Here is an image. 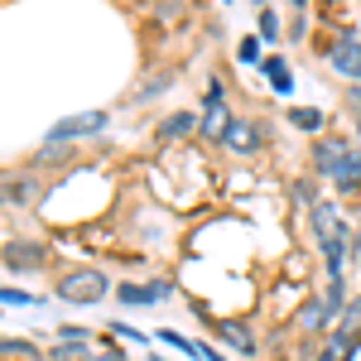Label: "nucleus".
Instances as JSON below:
<instances>
[{"label":"nucleus","instance_id":"33","mask_svg":"<svg viewBox=\"0 0 361 361\" xmlns=\"http://www.w3.org/2000/svg\"><path fill=\"white\" fill-rule=\"evenodd\" d=\"M357 140H361V121H357Z\"/></svg>","mask_w":361,"mask_h":361},{"label":"nucleus","instance_id":"28","mask_svg":"<svg viewBox=\"0 0 361 361\" xmlns=\"http://www.w3.org/2000/svg\"><path fill=\"white\" fill-rule=\"evenodd\" d=\"M222 97H226V87L212 78V82H207V102H222Z\"/></svg>","mask_w":361,"mask_h":361},{"label":"nucleus","instance_id":"23","mask_svg":"<svg viewBox=\"0 0 361 361\" xmlns=\"http://www.w3.org/2000/svg\"><path fill=\"white\" fill-rule=\"evenodd\" d=\"M279 34H284V29H279V15L275 10H260V44H275Z\"/></svg>","mask_w":361,"mask_h":361},{"label":"nucleus","instance_id":"10","mask_svg":"<svg viewBox=\"0 0 361 361\" xmlns=\"http://www.w3.org/2000/svg\"><path fill=\"white\" fill-rule=\"evenodd\" d=\"M328 183H333L337 193H361V145L347 149V159L337 164V173L328 178Z\"/></svg>","mask_w":361,"mask_h":361},{"label":"nucleus","instance_id":"17","mask_svg":"<svg viewBox=\"0 0 361 361\" xmlns=\"http://www.w3.org/2000/svg\"><path fill=\"white\" fill-rule=\"evenodd\" d=\"M68 159H73V145H54V140H49V145L34 154V169H54V164H68Z\"/></svg>","mask_w":361,"mask_h":361},{"label":"nucleus","instance_id":"26","mask_svg":"<svg viewBox=\"0 0 361 361\" xmlns=\"http://www.w3.org/2000/svg\"><path fill=\"white\" fill-rule=\"evenodd\" d=\"M111 333L116 337H130V342H145V333H140V328H130V323H111Z\"/></svg>","mask_w":361,"mask_h":361},{"label":"nucleus","instance_id":"27","mask_svg":"<svg viewBox=\"0 0 361 361\" xmlns=\"http://www.w3.org/2000/svg\"><path fill=\"white\" fill-rule=\"evenodd\" d=\"M5 352H20V357H29L34 347H29V342H15V337H5Z\"/></svg>","mask_w":361,"mask_h":361},{"label":"nucleus","instance_id":"24","mask_svg":"<svg viewBox=\"0 0 361 361\" xmlns=\"http://www.w3.org/2000/svg\"><path fill=\"white\" fill-rule=\"evenodd\" d=\"M0 299H5L10 308H15V304H34V299H29L25 289H15V284H5V294H0Z\"/></svg>","mask_w":361,"mask_h":361},{"label":"nucleus","instance_id":"20","mask_svg":"<svg viewBox=\"0 0 361 361\" xmlns=\"http://www.w3.org/2000/svg\"><path fill=\"white\" fill-rule=\"evenodd\" d=\"M236 58H241L246 68H260V63H265V58H260V34H246V39L236 44Z\"/></svg>","mask_w":361,"mask_h":361},{"label":"nucleus","instance_id":"30","mask_svg":"<svg viewBox=\"0 0 361 361\" xmlns=\"http://www.w3.org/2000/svg\"><path fill=\"white\" fill-rule=\"evenodd\" d=\"M97 361H126V357H121V352H106V357H97Z\"/></svg>","mask_w":361,"mask_h":361},{"label":"nucleus","instance_id":"21","mask_svg":"<svg viewBox=\"0 0 361 361\" xmlns=\"http://www.w3.org/2000/svg\"><path fill=\"white\" fill-rule=\"evenodd\" d=\"M159 342H169V347H173V352H183V357H197V361H202V347H197V342H188V337H178L173 328H164V333H159Z\"/></svg>","mask_w":361,"mask_h":361},{"label":"nucleus","instance_id":"1","mask_svg":"<svg viewBox=\"0 0 361 361\" xmlns=\"http://www.w3.org/2000/svg\"><path fill=\"white\" fill-rule=\"evenodd\" d=\"M347 289H342V279H328V294H318V299H308L299 313H294V328L299 333H328V323L342 318V308H347Z\"/></svg>","mask_w":361,"mask_h":361},{"label":"nucleus","instance_id":"29","mask_svg":"<svg viewBox=\"0 0 361 361\" xmlns=\"http://www.w3.org/2000/svg\"><path fill=\"white\" fill-rule=\"evenodd\" d=\"M202 361H226L222 352H212V347H202Z\"/></svg>","mask_w":361,"mask_h":361},{"label":"nucleus","instance_id":"2","mask_svg":"<svg viewBox=\"0 0 361 361\" xmlns=\"http://www.w3.org/2000/svg\"><path fill=\"white\" fill-rule=\"evenodd\" d=\"M111 294V279L102 275L97 265H82V270H68V275L58 279L54 299H63V304H97V299H106Z\"/></svg>","mask_w":361,"mask_h":361},{"label":"nucleus","instance_id":"8","mask_svg":"<svg viewBox=\"0 0 361 361\" xmlns=\"http://www.w3.org/2000/svg\"><path fill=\"white\" fill-rule=\"evenodd\" d=\"M212 328L222 333V342L231 347V352H241V357H255V352H260L255 328H250V323H241V318H222V323H212Z\"/></svg>","mask_w":361,"mask_h":361},{"label":"nucleus","instance_id":"7","mask_svg":"<svg viewBox=\"0 0 361 361\" xmlns=\"http://www.w3.org/2000/svg\"><path fill=\"white\" fill-rule=\"evenodd\" d=\"M260 140H265L260 126H250V121H231V126H226V135H222V145L236 154V159H246V154L260 149Z\"/></svg>","mask_w":361,"mask_h":361},{"label":"nucleus","instance_id":"11","mask_svg":"<svg viewBox=\"0 0 361 361\" xmlns=\"http://www.w3.org/2000/svg\"><path fill=\"white\" fill-rule=\"evenodd\" d=\"M39 197V178L34 173H10L5 178V207H29Z\"/></svg>","mask_w":361,"mask_h":361},{"label":"nucleus","instance_id":"3","mask_svg":"<svg viewBox=\"0 0 361 361\" xmlns=\"http://www.w3.org/2000/svg\"><path fill=\"white\" fill-rule=\"evenodd\" d=\"M328 68H333L337 78H347V82H361V39L352 34V29H342V34L333 39Z\"/></svg>","mask_w":361,"mask_h":361},{"label":"nucleus","instance_id":"25","mask_svg":"<svg viewBox=\"0 0 361 361\" xmlns=\"http://www.w3.org/2000/svg\"><path fill=\"white\" fill-rule=\"evenodd\" d=\"M149 294H154V304H169V299H173V284L154 279V284H149Z\"/></svg>","mask_w":361,"mask_h":361},{"label":"nucleus","instance_id":"9","mask_svg":"<svg viewBox=\"0 0 361 361\" xmlns=\"http://www.w3.org/2000/svg\"><path fill=\"white\" fill-rule=\"evenodd\" d=\"M347 149H352V145H347V140H337V135L318 140V145H313V173H318V178H333L337 164L347 159Z\"/></svg>","mask_w":361,"mask_h":361},{"label":"nucleus","instance_id":"31","mask_svg":"<svg viewBox=\"0 0 361 361\" xmlns=\"http://www.w3.org/2000/svg\"><path fill=\"white\" fill-rule=\"evenodd\" d=\"M250 5H255V10H270V5H265V0H250Z\"/></svg>","mask_w":361,"mask_h":361},{"label":"nucleus","instance_id":"16","mask_svg":"<svg viewBox=\"0 0 361 361\" xmlns=\"http://www.w3.org/2000/svg\"><path fill=\"white\" fill-rule=\"evenodd\" d=\"M289 197H294L299 207H308V212H313V207L323 202V193H318V178H294V183H289Z\"/></svg>","mask_w":361,"mask_h":361},{"label":"nucleus","instance_id":"18","mask_svg":"<svg viewBox=\"0 0 361 361\" xmlns=\"http://www.w3.org/2000/svg\"><path fill=\"white\" fill-rule=\"evenodd\" d=\"M337 333H352V337H361V294H352V299H347L342 318H337Z\"/></svg>","mask_w":361,"mask_h":361},{"label":"nucleus","instance_id":"6","mask_svg":"<svg viewBox=\"0 0 361 361\" xmlns=\"http://www.w3.org/2000/svg\"><path fill=\"white\" fill-rule=\"evenodd\" d=\"M87 337L92 333H82V328H58V342L49 357L54 361H97V352L87 347Z\"/></svg>","mask_w":361,"mask_h":361},{"label":"nucleus","instance_id":"14","mask_svg":"<svg viewBox=\"0 0 361 361\" xmlns=\"http://www.w3.org/2000/svg\"><path fill=\"white\" fill-rule=\"evenodd\" d=\"M197 126H202L197 116H188V111H173V116H164V126H159V135H164V140H183V135H193Z\"/></svg>","mask_w":361,"mask_h":361},{"label":"nucleus","instance_id":"32","mask_svg":"<svg viewBox=\"0 0 361 361\" xmlns=\"http://www.w3.org/2000/svg\"><path fill=\"white\" fill-rule=\"evenodd\" d=\"M289 5H294V10H304V5H308V0H289Z\"/></svg>","mask_w":361,"mask_h":361},{"label":"nucleus","instance_id":"19","mask_svg":"<svg viewBox=\"0 0 361 361\" xmlns=\"http://www.w3.org/2000/svg\"><path fill=\"white\" fill-rule=\"evenodd\" d=\"M260 68H265V78H270V87H275V92H289V87H294V78L284 73V58H265Z\"/></svg>","mask_w":361,"mask_h":361},{"label":"nucleus","instance_id":"15","mask_svg":"<svg viewBox=\"0 0 361 361\" xmlns=\"http://www.w3.org/2000/svg\"><path fill=\"white\" fill-rule=\"evenodd\" d=\"M116 299H121L126 308H154V294H149V284H135V279H130V284H121V289H116Z\"/></svg>","mask_w":361,"mask_h":361},{"label":"nucleus","instance_id":"5","mask_svg":"<svg viewBox=\"0 0 361 361\" xmlns=\"http://www.w3.org/2000/svg\"><path fill=\"white\" fill-rule=\"evenodd\" d=\"M106 121H111L106 111H82V116H68V121H58L54 130H49V140H54V145H68V140L97 135V130H106Z\"/></svg>","mask_w":361,"mask_h":361},{"label":"nucleus","instance_id":"13","mask_svg":"<svg viewBox=\"0 0 361 361\" xmlns=\"http://www.w3.org/2000/svg\"><path fill=\"white\" fill-rule=\"evenodd\" d=\"M308 226H313V236L323 241V236H333L337 226H342V217H337V207H333V202H318V207L308 212Z\"/></svg>","mask_w":361,"mask_h":361},{"label":"nucleus","instance_id":"12","mask_svg":"<svg viewBox=\"0 0 361 361\" xmlns=\"http://www.w3.org/2000/svg\"><path fill=\"white\" fill-rule=\"evenodd\" d=\"M226 126H231L226 106H222V102H207V111H202V126H197V135H207V140H217V145H222Z\"/></svg>","mask_w":361,"mask_h":361},{"label":"nucleus","instance_id":"4","mask_svg":"<svg viewBox=\"0 0 361 361\" xmlns=\"http://www.w3.org/2000/svg\"><path fill=\"white\" fill-rule=\"evenodd\" d=\"M49 265V250L39 241H5V270L10 275H34Z\"/></svg>","mask_w":361,"mask_h":361},{"label":"nucleus","instance_id":"22","mask_svg":"<svg viewBox=\"0 0 361 361\" xmlns=\"http://www.w3.org/2000/svg\"><path fill=\"white\" fill-rule=\"evenodd\" d=\"M289 121H294L299 130H318V126H323V111H313V106H289Z\"/></svg>","mask_w":361,"mask_h":361}]
</instances>
